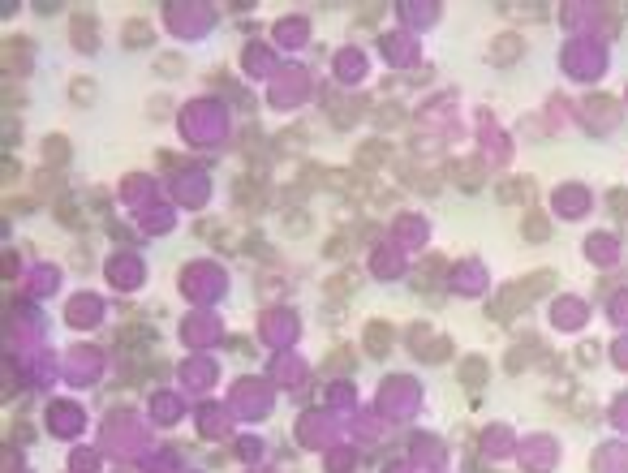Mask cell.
I'll return each mask as SVG.
<instances>
[{
  "label": "cell",
  "instance_id": "obj_4",
  "mask_svg": "<svg viewBox=\"0 0 628 473\" xmlns=\"http://www.w3.org/2000/svg\"><path fill=\"white\" fill-rule=\"evenodd\" d=\"M323 108H327V117H332V125H336V129H349V125H353V117L362 112V104H358V108H349V104H345V95L336 91V86H323Z\"/></svg>",
  "mask_w": 628,
  "mask_h": 473
},
{
  "label": "cell",
  "instance_id": "obj_20",
  "mask_svg": "<svg viewBox=\"0 0 628 473\" xmlns=\"http://www.w3.org/2000/svg\"><path fill=\"white\" fill-rule=\"evenodd\" d=\"M69 100L73 104H95V82H91V78H73V82H69Z\"/></svg>",
  "mask_w": 628,
  "mask_h": 473
},
{
  "label": "cell",
  "instance_id": "obj_5",
  "mask_svg": "<svg viewBox=\"0 0 628 473\" xmlns=\"http://www.w3.org/2000/svg\"><path fill=\"white\" fill-rule=\"evenodd\" d=\"M525 305V292H521V284H508V288H499V297L487 305V314L495 319V323H504V319H512L517 310Z\"/></svg>",
  "mask_w": 628,
  "mask_h": 473
},
{
  "label": "cell",
  "instance_id": "obj_8",
  "mask_svg": "<svg viewBox=\"0 0 628 473\" xmlns=\"http://www.w3.org/2000/svg\"><path fill=\"white\" fill-rule=\"evenodd\" d=\"M439 275H443V258H439V254H430L426 263L409 275V284H413L417 292H426V288H434V284H439Z\"/></svg>",
  "mask_w": 628,
  "mask_h": 473
},
{
  "label": "cell",
  "instance_id": "obj_12",
  "mask_svg": "<svg viewBox=\"0 0 628 473\" xmlns=\"http://www.w3.org/2000/svg\"><path fill=\"white\" fill-rule=\"evenodd\" d=\"M73 43L78 47H95V13L91 9H82V13H73Z\"/></svg>",
  "mask_w": 628,
  "mask_h": 473
},
{
  "label": "cell",
  "instance_id": "obj_10",
  "mask_svg": "<svg viewBox=\"0 0 628 473\" xmlns=\"http://www.w3.org/2000/svg\"><path fill=\"white\" fill-rule=\"evenodd\" d=\"M43 159H47V168H52V172H60V168L69 164V142L60 138V134L43 138Z\"/></svg>",
  "mask_w": 628,
  "mask_h": 473
},
{
  "label": "cell",
  "instance_id": "obj_15",
  "mask_svg": "<svg viewBox=\"0 0 628 473\" xmlns=\"http://www.w3.org/2000/svg\"><path fill=\"white\" fill-rule=\"evenodd\" d=\"M534 349H538V340H529V345H517V349L504 357V370H508V374H521V370L529 366V357H534Z\"/></svg>",
  "mask_w": 628,
  "mask_h": 473
},
{
  "label": "cell",
  "instance_id": "obj_33",
  "mask_svg": "<svg viewBox=\"0 0 628 473\" xmlns=\"http://www.w3.org/2000/svg\"><path fill=\"white\" fill-rule=\"evenodd\" d=\"M353 241H362V246H375V241H379V224H362V233H353Z\"/></svg>",
  "mask_w": 628,
  "mask_h": 473
},
{
  "label": "cell",
  "instance_id": "obj_25",
  "mask_svg": "<svg viewBox=\"0 0 628 473\" xmlns=\"http://www.w3.org/2000/svg\"><path fill=\"white\" fill-rule=\"evenodd\" d=\"M349 246H353V237H349V233H336V237L327 241V246H323V254H327V258H345V254H349Z\"/></svg>",
  "mask_w": 628,
  "mask_h": 473
},
{
  "label": "cell",
  "instance_id": "obj_7",
  "mask_svg": "<svg viewBox=\"0 0 628 473\" xmlns=\"http://www.w3.org/2000/svg\"><path fill=\"white\" fill-rule=\"evenodd\" d=\"M525 56V39L521 35H499L491 43V60L495 65H512V60H521Z\"/></svg>",
  "mask_w": 628,
  "mask_h": 473
},
{
  "label": "cell",
  "instance_id": "obj_6",
  "mask_svg": "<svg viewBox=\"0 0 628 473\" xmlns=\"http://www.w3.org/2000/svg\"><path fill=\"white\" fill-rule=\"evenodd\" d=\"M358 288H362V271H358V267H349V271H340V275H332V280H323V297L345 301L349 292H358Z\"/></svg>",
  "mask_w": 628,
  "mask_h": 473
},
{
  "label": "cell",
  "instance_id": "obj_17",
  "mask_svg": "<svg viewBox=\"0 0 628 473\" xmlns=\"http://www.w3.org/2000/svg\"><path fill=\"white\" fill-rule=\"evenodd\" d=\"M551 288H555V275L551 271H538V275H529V280L521 284L525 297H542V292H551Z\"/></svg>",
  "mask_w": 628,
  "mask_h": 473
},
{
  "label": "cell",
  "instance_id": "obj_11",
  "mask_svg": "<svg viewBox=\"0 0 628 473\" xmlns=\"http://www.w3.org/2000/svg\"><path fill=\"white\" fill-rule=\"evenodd\" d=\"M318 185H327V189H340V194H358V172H345V168H327L323 176H318Z\"/></svg>",
  "mask_w": 628,
  "mask_h": 473
},
{
  "label": "cell",
  "instance_id": "obj_16",
  "mask_svg": "<svg viewBox=\"0 0 628 473\" xmlns=\"http://www.w3.org/2000/svg\"><path fill=\"white\" fill-rule=\"evenodd\" d=\"M310 228H314V220L305 216V211H284V233L288 237H305Z\"/></svg>",
  "mask_w": 628,
  "mask_h": 473
},
{
  "label": "cell",
  "instance_id": "obj_22",
  "mask_svg": "<svg viewBox=\"0 0 628 473\" xmlns=\"http://www.w3.org/2000/svg\"><path fill=\"white\" fill-rule=\"evenodd\" d=\"M375 121H379L383 129H388V125H405V108H400V104H383V108L375 112Z\"/></svg>",
  "mask_w": 628,
  "mask_h": 473
},
{
  "label": "cell",
  "instance_id": "obj_28",
  "mask_svg": "<svg viewBox=\"0 0 628 473\" xmlns=\"http://www.w3.org/2000/svg\"><path fill=\"white\" fill-rule=\"evenodd\" d=\"M379 18H383V5H362V9H358V22H362V26H375Z\"/></svg>",
  "mask_w": 628,
  "mask_h": 473
},
{
  "label": "cell",
  "instance_id": "obj_21",
  "mask_svg": "<svg viewBox=\"0 0 628 473\" xmlns=\"http://www.w3.org/2000/svg\"><path fill=\"white\" fill-rule=\"evenodd\" d=\"M366 336H370V345H366V349L375 353V357H383V353H388V336H392V332L383 327V323H370V327H366Z\"/></svg>",
  "mask_w": 628,
  "mask_h": 473
},
{
  "label": "cell",
  "instance_id": "obj_42",
  "mask_svg": "<svg viewBox=\"0 0 628 473\" xmlns=\"http://www.w3.org/2000/svg\"><path fill=\"white\" fill-rule=\"evenodd\" d=\"M168 112H172L168 100H155V104H151V117H168Z\"/></svg>",
  "mask_w": 628,
  "mask_h": 473
},
{
  "label": "cell",
  "instance_id": "obj_32",
  "mask_svg": "<svg viewBox=\"0 0 628 473\" xmlns=\"http://www.w3.org/2000/svg\"><path fill=\"white\" fill-rule=\"evenodd\" d=\"M288 284L284 280H271V275H263V280H259V292H263V297H276V292H284Z\"/></svg>",
  "mask_w": 628,
  "mask_h": 473
},
{
  "label": "cell",
  "instance_id": "obj_36",
  "mask_svg": "<svg viewBox=\"0 0 628 473\" xmlns=\"http://www.w3.org/2000/svg\"><path fill=\"white\" fill-rule=\"evenodd\" d=\"M69 263L78 267V271H91V250L82 246V250H73V258H69Z\"/></svg>",
  "mask_w": 628,
  "mask_h": 473
},
{
  "label": "cell",
  "instance_id": "obj_2",
  "mask_svg": "<svg viewBox=\"0 0 628 473\" xmlns=\"http://www.w3.org/2000/svg\"><path fill=\"white\" fill-rule=\"evenodd\" d=\"M447 176H452L465 194H478L482 181H487V168H482L478 155H469V159H452V164H447Z\"/></svg>",
  "mask_w": 628,
  "mask_h": 473
},
{
  "label": "cell",
  "instance_id": "obj_37",
  "mask_svg": "<svg viewBox=\"0 0 628 473\" xmlns=\"http://www.w3.org/2000/svg\"><path fill=\"white\" fill-rule=\"evenodd\" d=\"M26 95H22V86L18 82H5V104H22Z\"/></svg>",
  "mask_w": 628,
  "mask_h": 473
},
{
  "label": "cell",
  "instance_id": "obj_13",
  "mask_svg": "<svg viewBox=\"0 0 628 473\" xmlns=\"http://www.w3.org/2000/svg\"><path fill=\"white\" fill-rule=\"evenodd\" d=\"M151 39H155L151 22H142V18L125 22V35H121V43H125V47H151Z\"/></svg>",
  "mask_w": 628,
  "mask_h": 473
},
{
  "label": "cell",
  "instance_id": "obj_18",
  "mask_svg": "<svg viewBox=\"0 0 628 473\" xmlns=\"http://www.w3.org/2000/svg\"><path fill=\"white\" fill-rule=\"evenodd\" d=\"M461 379L469 383V387H482V379H487V362H482V357H465V366H461Z\"/></svg>",
  "mask_w": 628,
  "mask_h": 473
},
{
  "label": "cell",
  "instance_id": "obj_38",
  "mask_svg": "<svg viewBox=\"0 0 628 473\" xmlns=\"http://www.w3.org/2000/svg\"><path fill=\"white\" fill-rule=\"evenodd\" d=\"M229 345H233V353H241V357H250V353H254V345H250V340H241V336H233Z\"/></svg>",
  "mask_w": 628,
  "mask_h": 473
},
{
  "label": "cell",
  "instance_id": "obj_35",
  "mask_svg": "<svg viewBox=\"0 0 628 473\" xmlns=\"http://www.w3.org/2000/svg\"><path fill=\"white\" fill-rule=\"evenodd\" d=\"M9 435L18 439V443H30V435H35V430H30L26 422H13V426H9Z\"/></svg>",
  "mask_w": 628,
  "mask_h": 473
},
{
  "label": "cell",
  "instance_id": "obj_9",
  "mask_svg": "<svg viewBox=\"0 0 628 473\" xmlns=\"http://www.w3.org/2000/svg\"><path fill=\"white\" fill-rule=\"evenodd\" d=\"M305 138H310V129H305V125H293V129H284V134L271 142V146H276L280 155H301V151H305Z\"/></svg>",
  "mask_w": 628,
  "mask_h": 473
},
{
  "label": "cell",
  "instance_id": "obj_39",
  "mask_svg": "<svg viewBox=\"0 0 628 473\" xmlns=\"http://www.w3.org/2000/svg\"><path fill=\"white\" fill-rule=\"evenodd\" d=\"M18 138H22V129H18V121H9V125H5V142H9V146H18Z\"/></svg>",
  "mask_w": 628,
  "mask_h": 473
},
{
  "label": "cell",
  "instance_id": "obj_29",
  "mask_svg": "<svg viewBox=\"0 0 628 473\" xmlns=\"http://www.w3.org/2000/svg\"><path fill=\"white\" fill-rule=\"evenodd\" d=\"M590 404H594L590 396H572V417H581V422H590V417H594V409H590Z\"/></svg>",
  "mask_w": 628,
  "mask_h": 473
},
{
  "label": "cell",
  "instance_id": "obj_24",
  "mask_svg": "<svg viewBox=\"0 0 628 473\" xmlns=\"http://www.w3.org/2000/svg\"><path fill=\"white\" fill-rule=\"evenodd\" d=\"M155 69L164 73V78H176V73H185V65H181V56H176V52H164V56L155 60Z\"/></svg>",
  "mask_w": 628,
  "mask_h": 473
},
{
  "label": "cell",
  "instance_id": "obj_34",
  "mask_svg": "<svg viewBox=\"0 0 628 473\" xmlns=\"http://www.w3.org/2000/svg\"><path fill=\"white\" fill-rule=\"evenodd\" d=\"M108 237H112V241H134V233H130L125 224H117V220H108Z\"/></svg>",
  "mask_w": 628,
  "mask_h": 473
},
{
  "label": "cell",
  "instance_id": "obj_41",
  "mask_svg": "<svg viewBox=\"0 0 628 473\" xmlns=\"http://www.w3.org/2000/svg\"><path fill=\"white\" fill-rule=\"evenodd\" d=\"M18 172H22V168H18V159L9 155V159H5V181H18Z\"/></svg>",
  "mask_w": 628,
  "mask_h": 473
},
{
  "label": "cell",
  "instance_id": "obj_27",
  "mask_svg": "<svg viewBox=\"0 0 628 473\" xmlns=\"http://www.w3.org/2000/svg\"><path fill=\"white\" fill-rule=\"evenodd\" d=\"M607 207L616 211L620 220H628V189H611V194H607Z\"/></svg>",
  "mask_w": 628,
  "mask_h": 473
},
{
  "label": "cell",
  "instance_id": "obj_30",
  "mask_svg": "<svg viewBox=\"0 0 628 473\" xmlns=\"http://www.w3.org/2000/svg\"><path fill=\"white\" fill-rule=\"evenodd\" d=\"M577 357H581V362H585V366H594V362H598V357H603V349H598V345H594V340H585V345H581V349H577Z\"/></svg>",
  "mask_w": 628,
  "mask_h": 473
},
{
  "label": "cell",
  "instance_id": "obj_3",
  "mask_svg": "<svg viewBox=\"0 0 628 473\" xmlns=\"http://www.w3.org/2000/svg\"><path fill=\"white\" fill-rule=\"evenodd\" d=\"M353 164H358L362 172H375V168H383V164H392V146L383 142V138L362 142V146H358V155H353Z\"/></svg>",
  "mask_w": 628,
  "mask_h": 473
},
{
  "label": "cell",
  "instance_id": "obj_31",
  "mask_svg": "<svg viewBox=\"0 0 628 473\" xmlns=\"http://www.w3.org/2000/svg\"><path fill=\"white\" fill-rule=\"evenodd\" d=\"M39 189H47V194H60L65 185H60V176H56V172H47V168H43V172H39Z\"/></svg>",
  "mask_w": 628,
  "mask_h": 473
},
{
  "label": "cell",
  "instance_id": "obj_23",
  "mask_svg": "<svg viewBox=\"0 0 628 473\" xmlns=\"http://www.w3.org/2000/svg\"><path fill=\"white\" fill-rule=\"evenodd\" d=\"M495 198H499V203H521V176H512V181H499V185H495Z\"/></svg>",
  "mask_w": 628,
  "mask_h": 473
},
{
  "label": "cell",
  "instance_id": "obj_19",
  "mask_svg": "<svg viewBox=\"0 0 628 473\" xmlns=\"http://www.w3.org/2000/svg\"><path fill=\"white\" fill-rule=\"evenodd\" d=\"M56 220H60V224H69V228H82V224H86L82 207H73V203H65V198H56Z\"/></svg>",
  "mask_w": 628,
  "mask_h": 473
},
{
  "label": "cell",
  "instance_id": "obj_40",
  "mask_svg": "<svg viewBox=\"0 0 628 473\" xmlns=\"http://www.w3.org/2000/svg\"><path fill=\"white\" fill-rule=\"evenodd\" d=\"M159 164H164V168H181V155H172V151H159Z\"/></svg>",
  "mask_w": 628,
  "mask_h": 473
},
{
  "label": "cell",
  "instance_id": "obj_14",
  "mask_svg": "<svg viewBox=\"0 0 628 473\" xmlns=\"http://www.w3.org/2000/svg\"><path fill=\"white\" fill-rule=\"evenodd\" d=\"M521 233H525V241H546V237H551V224H546L542 211H529L525 224H521Z\"/></svg>",
  "mask_w": 628,
  "mask_h": 473
},
{
  "label": "cell",
  "instance_id": "obj_26",
  "mask_svg": "<svg viewBox=\"0 0 628 473\" xmlns=\"http://www.w3.org/2000/svg\"><path fill=\"white\" fill-rule=\"evenodd\" d=\"M349 366H353V353L349 349H336V353L323 357V370H349Z\"/></svg>",
  "mask_w": 628,
  "mask_h": 473
},
{
  "label": "cell",
  "instance_id": "obj_1",
  "mask_svg": "<svg viewBox=\"0 0 628 473\" xmlns=\"http://www.w3.org/2000/svg\"><path fill=\"white\" fill-rule=\"evenodd\" d=\"M233 198H237V211L259 216V211H267V181L263 176H241L233 185Z\"/></svg>",
  "mask_w": 628,
  "mask_h": 473
}]
</instances>
